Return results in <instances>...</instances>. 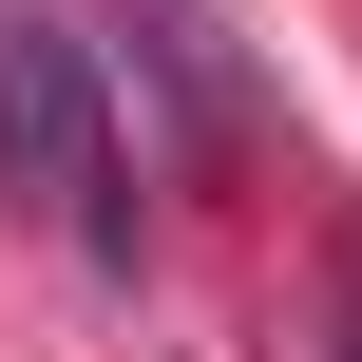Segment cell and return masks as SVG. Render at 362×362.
Returning <instances> with one entry per match:
<instances>
[{
	"label": "cell",
	"mask_w": 362,
	"mask_h": 362,
	"mask_svg": "<svg viewBox=\"0 0 362 362\" xmlns=\"http://www.w3.org/2000/svg\"><path fill=\"white\" fill-rule=\"evenodd\" d=\"M0 191L76 248V267H134V134H115V76L57 0H0Z\"/></svg>",
	"instance_id": "cell-1"
},
{
	"label": "cell",
	"mask_w": 362,
	"mask_h": 362,
	"mask_svg": "<svg viewBox=\"0 0 362 362\" xmlns=\"http://www.w3.org/2000/svg\"><path fill=\"white\" fill-rule=\"evenodd\" d=\"M115 38H95V76H153L172 95V153L191 172H229L248 153V76H229V38H210V0H95Z\"/></svg>",
	"instance_id": "cell-2"
},
{
	"label": "cell",
	"mask_w": 362,
	"mask_h": 362,
	"mask_svg": "<svg viewBox=\"0 0 362 362\" xmlns=\"http://www.w3.org/2000/svg\"><path fill=\"white\" fill-rule=\"evenodd\" d=\"M325 362H362V210L325 229Z\"/></svg>",
	"instance_id": "cell-3"
}]
</instances>
